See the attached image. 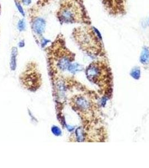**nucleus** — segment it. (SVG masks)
Listing matches in <instances>:
<instances>
[{"instance_id": "nucleus-1", "label": "nucleus", "mask_w": 149, "mask_h": 168, "mask_svg": "<svg viewBox=\"0 0 149 168\" xmlns=\"http://www.w3.org/2000/svg\"><path fill=\"white\" fill-rule=\"evenodd\" d=\"M90 25L81 27L74 30L73 37L80 48L90 56L104 55L101 40L97 32Z\"/></svg>"}, {"instance_id": "nucleus-2", "label": "nucleus", "mask_w": 149, "mask_h": 168, "mask_svg": "<svg viewBox=\"0 0 149 168\" xmlns=\"http://www.w3.org/2000/svg\"><path fill=\"white\" fill-rule=\"evenodd\" d=\"M58 18L61 23H91L82 0H62Z\"/></svg>"}, {"instance_id": "nucleus-3", "label": "nucleus", "mask_w": 149, "mask_h": 168, "mask_svg": "<svg viewBox=\"0 0 149 168\" xmlns=\"http://www.w3.org/2000/svg\"><path fill=\"white\" fill-rule=\"evenodd\" d=\"M88 79L100 88L110 85L111 76L107 64L103 61H96L90 64L86 71Z\"/></svg>"}, {"instance_id": "nucleus-4", "label": "nucleus", "mask_w": 149, "mask_h": 168, "mask_svg": "<svg viewBox=\"0 0 149 168\" xmlns=\"http://www.w3.org/2000/svg\"><path fill=\"white\" fill-rule=\"evenodd\" d=\"M105 9L110 15L118 16L126 12L127 0H101Z\"/></svg>"}, {"instance_id": "nucleus-5", "label": "nucleus", "mask_w": 149, "mask_h": 168, "mask_svg": "<svg viewBox=\"0 0 149 168\" xmlns=\"http://www.w3.org/2000/svg\"><path fill=\"white\" fill-rule=\"evenodd\" d=\"M75 108L80 113L90 114L91 112V103L82 97H78L75 98L74 101Z\"/></svg>"}, {"instance_id": "nucleus-6", "label": "nucleus", "mask_w": 149, "mask_h": 168, "mask_svg": "<svg viewBox=\"0 0 149 168\" xmlns=\"http://www.w3.org/2000/svg\"><path fill=\"white\" fill-rule=\"evenodd\" d=\"M46 27V21L41 18H37L35 19L31 24L33 31L38 35H41L44 33Z\"/></svg>"}, {"instance_id": "nucleus-7", "label": "nucleus", "mask_w": 149, "mask_h": 168, "mask_svg": "<svg viewBox=\"0 0 149 168\" xmlns=\"http://www.w3.org/2000/svg\"><path fill=\"white\" fill-rule=\"evenodd\" d=\"M140 61L143 64H148L149 63V50L146 47H145L141 53Z\"/></svg>"}, {"instance_id": "nucleus-8", "label": "nucleus", "mask_w": 149, "mask_h": 168, "mask_svg": "<svg viewBox=\"0 0 149 168\" xmlns=\"http://www.w3.org/2000/svg\"><path fill=\"white\" fill-rule=\"evenodd\" d=\"M17 28L20 31H22L25 30L26 28V23L24 19H21L19 21L17 25Z\"/></svg>"}, {"instance_id": "nucleus-9", "label": "nucleus", "mask_w": 149, "mask_h": 168, "mask_svg": "<svg viewBox=\"0 0 149 168\" xmlns=\"http://www.w3.org/2000/svg\"><path fill=\"white\" fill-rule=\"evenodd\" d=\"M131 75L135 79H139L140 76V70L139 68H135L132 69L131 73Z\"/></svg>"}, {"instance_id": "nucleus-10", "label": "nucleus", "mask_w": 149, "mask_h": 168, "mask_svg": "<svg viewBox=\"0 0 149 168\" xmlns=\"http://www.w3.org/2000/svg\"><path fill=\"white\" fill-rule=\"evenodd\" d=\"M15 4H16V6L17 9H18L20 13H21V14L22 16H25V12H24V11L23 10V8H22V7L21 6V4H20V3L19 2V1H16V2H15Z\"/></svg>"}, {"instance_id": "nucleus-11", "label": "nucleus", "mask_w": 149, "mask_h": 168, "mask_svg": "<svg viewBox=\"0 0 149 168\" xmlns=\"http://www.w3.org/2000/svg\"><path fill=\"white\" fill-rule=\"evenodd\" d=\"M148 25H149V20H148Z\"/></svg>"}]
</instances>
